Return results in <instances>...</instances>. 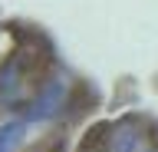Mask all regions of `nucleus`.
I'll list each match as a JSON object with an SVG mask.
<instances>
[{
    "label": "nucleus",
    "mask_w": 158,
    "mask_h": 152,
    "mask_svg": "<svg viewBox=\"0 0 158 152\" xmlns=\"http://www.w3.org/2000/svg\"><path fill=\"white\" fill-rule=\"evenodd\" d=\"M23 139V122H7L0 126V152H13Z\"/></svg>",
    "instance_id": "3"
},
{
    "label": "nucleus",
    "mask_w": 158,
    "mask_h": 152,
    "mask_svg": "<svg viewBox=\"0 0 158 152\" xmlns=\"http://www.w3.org/2000/svg\"><path fill=\"white\" fill-rule=\"evenodd\" d=\"M17 89H20V66L17 63H7L0 70V99L13 102L17 99Z\"/></svg>",
    "instance_id": "2"
},
{
    "label": "nucleus",
    "mask_w": 158,
    "mask_h": 152,
    "mask_svg": "<svg viewBox=\"0 0 158 152\" xmlns=\"http://www.w3.org/2000/svg\"><path fill=\"white\" fill-rule=\"evenodd\" d=\"M59 102H63V83H49L46 89L33 99V106H30V119H49V116L59 109Z\"/></svg>",
    "instance_id": "1"
}]
</instances>
